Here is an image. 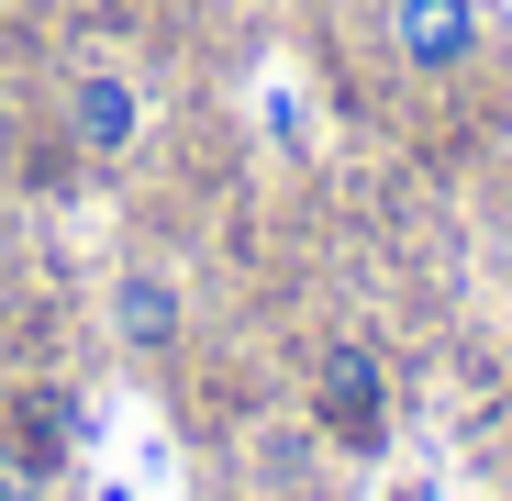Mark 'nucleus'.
Returning a JSON list of instances; mask_svg holds the SVG:
<instances>
[{"mask_svg":"<svg viewBox=\"0 0 512 501\" xmlns=\"http://www.w3.org/2000/svg\"><path fill=\"white\" fill-rule=\"evenodd\" d=\"M312 424L346 457H379L390 446V368H379L368 334H334V346L312 357Z\"/></svg>","mask_w":512,"mask_h":501,"instance_id":"nucleus-1","label":"nucleus"},{"mask_svg":"<svg viewBox=\"0 0 512 501\" xmlns=\"http://www.w3.org/2000/svg\"><path fill=\"white\" fill-rule=\"evenodd\" d=\"M390 56H401L412 78L479 67V0H390Z\"/></svg>","mask_w":512,"mask_h":501,"instance_id":"nucleus-2","label":"nucleus"},{"mask_svg":"<svg viewBox=\"0 0 512 501\" xmlns=\"http://www.w3.org/2000/svg\"><path fill=\"white\" fill-rule=\"evenodd\" d=\"M134 134H145V90L123 67H67V145L78 156H134Z\"/></svg>","mask_w":512,"mask_h":501,"instance_id":"nucleus-3","label":"nucleus"},{"mask_svg":"<svg viewBox=\"0 0 512 501\" xmlns=\"http://www.w3.org/2000/svg\"><path fill=\"white\" fill-rule=\"evenodd\" d=\"M112 334H123L134 357H167V346L190 334V301H179V279H167V268H123V279H112Z\"/></svg>","mask_w":512,"mask_h":501,"instance_id":"nucleus-4","label":"nucleus"},{"mask_svg":"<svg viewBox=\"0 0 512 501\" xmlns=\"http://www.w3.org/2000/svg\"><path fill=\"white\" fill-rule=\"evenodd\" d=\"M490 468H501V490H512V424H501V446H490Z\"/></svg>","mask_w":512,"mask_h":501,"instance_id":"nucleus-5","label":"nucleus"},{"mask_svg":"<svg viewBox=\"0 0 512 501\" xmlns=\"http://www.w3.org/2000/svg\"><path fill=\"white\" fill-rule=\"evenodd\" d=\"M501 223H512V179H501Z\"/></svg>","mask_w":512,"mask_h":501,"instance_id":"nucleus-6","label":"nucleus"}]
</instances>
